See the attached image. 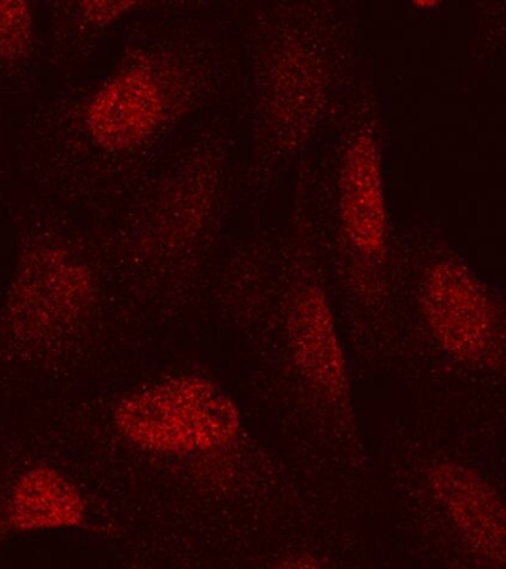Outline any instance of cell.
<instances>
[{
    "instance_id": "cell-6",
    "label": "cell",
    "mask_w": 506,
    "mask_h": 569,
    "mask_svg": "<svg viewBox=\"0 0 506 569\" xmlns=\"http://www.w3.org/2000/svg\"><path fill=\"white\" fill-rule=\"evenodd\" d=\"M292 358L301 373L327 398L348 391V371L326 296L309 287L297 296L290 318Z\"/></svg>"
},
{
    "instance_id": "cell-1",
    "label": "cell",
    "mask_w": 506,
    "mask_h": 569,
    "mask_svg": "<svg viewBox=\"0 0 506 569\" xmlns=\"http://www.w3.org/2000/svg\"><path fill=\"white\" fill-rule=\"evenodd\" d=\"M118 430L145 451L206 452L237 438L241 416L229 396L201 377H176L128 396Z\"/></svg>"
},
{
    "instance_id": "cell-8",
    "label": "cell",
    "mask_w": 506,
    "mask_h": 569,
    "mask_svg": "<svg viewBox=\"0 0 506 569\" xmlns=\"http://www.w3.org/2000/svg\"><path fill=\"white\" fill-rule=\"evenodd\" d=\"M82 493L59 470L37 466L21 475L12 488L8 522L17 531L75 527L86 519Z\"/></svg>"
},
{
    "instance_id": "cell-2",
    "label": "cell",
    "mask_w": 506,
    "mask_h": 569,
    "mask_svg": "<svg viewBox=\"0 0 506 569\" xmlns=\"http://www.w3.org/2000/svg\"><path fill=\"white\" fill-rule=\"evenodd\" d=\"M90 270L60 249H39L21 262L8 320L26 338L48 337L81 318L92 300Z\"/></svg>"
},
{
    "instance_id": "cell-12",
    "label": "cell",
    "mask_w": 506,
    "mask_h": 569,
    "mask_svg": "<svg viewBox=\"0 0 506 569\" xmlns=\"http://www.w3.org/2000/svg\"><path fill=\"white\" fill-rule=\"evenodd\" d=\"M417 7H420V8H429V7H437V2H420V3H416Z\"/></svg>"
},
{
    "instance_id": "cell-7",
    "label": "cell",
    "mask_w": 506,
    "mask_h": 569,
    "mask_svg": "<svg viewBox=\"0 0 506 569\" xmlns=\"http://www.w3.org/2000/svg\"><path fill=\"white\" fill-rule=\"evenodd\" d=\"M341 211L354 247L368 257L381 256L386 242L384 180L379 153L370 137L361 136L349 147Z\"/></svg>"
},
{
    "instance_id": "cell-5",
    "label": "cell",
    "mask_w": 506,
    "mask_h": 569,
    "mask_svg": "<svg viewBox=\"0 0 506 569\" xmlns=\"http://www.w3.org/2000/svg\"><path fill=\"white\" fill-rule=\"evenodd\" d=\"M429 485L475 553L504 563L505 510L490 483L469 467L438 462L429 471Z\"/></svg>"
},
{
    "instance_id": "cell-11",
    "label": "cell",
    "mask_w": 506,
    "mask_h": 569,
    "mask_svg": "<svg viewBox=\"0 0 506 569\" xmlns=\"http://www.w3.org/2000/svg\"><path fill=\"white\" fill-rule=\"evenodd\" d=\"M272 569H321L318 560L308 553H296L279 560Z\"/></svg>"
},
{
    "instance_id": "cell-10",
    "label": "cell",
    "mask_w": 506,
    "mask_h": 569,
    "mask_svg": "<svg viewBox=\"0 0 506 569\" xmlns=\"http://www.w3.org/2000/svg\"><path fill=\"white\" fill-rule=\"evenodd\" d=\"M135 7L132 2H86L81 4V13L92 26H105Z\"/></svg>"
},
{
    "instance_id": "cell-9",
    "label": "cell",
    "mask_w": 506,
    "mask_h": 569,
    "mask_svg": "<svg viewBox=\"0 0 506 569\" xmlns=\"http://www.w3.org/2000/svg\"><path fill=\"white\" fill-rule=\"evenodd\" d=\"M33 17L26 2H0V57L16 60L32 42Z\"/></svg>"
},
{
    "instance_id": "cell-3",
    "label": "cell",
    "mask_w": 506,
    "mask_h": 569,
    "mask_svg": "<svg viewBox=\"0 0 506 569\" xmlns=\"http://www.w3.org/2000/svg\"><path fill=\"white\" fill-rule=\"evenodd\" d=\"M421 306L430 331L453 358L479 363L490 356L495 311L482 283L464 266H435L425 280Z\"/></svg>"
},
{
    "instance_id": "cell-4",
    "label": "cell",
    "mask_w": 506,
    "mask_h": 569,
    "mask_svg": "<svg viewBox=\"0 0 506 569\" xmlns=\"http://www.w3.org/2000/svg\"><path fill=\"white\" fill-rule=\"evenodd\" d=\"M166 101L149 70L121 71L100 88L87 109L91 137L106 150L131 149L157 131Z\"/></svg>"
}]
</instances>
